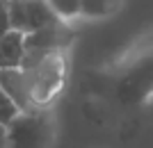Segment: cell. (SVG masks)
<instances>
[{
  "label": "cell",
  "instance_id": "obj_1",
  "mask_svg": "<svg viewBox=\"0 0 153 148\" xmlns=\"http://www.w3.org/2000/svg\"><path fill=\"white\" fill-rule=\"evenodd\" d=\"M21 68L27 77L32 107H53L69 84V48L25 50Z\"/></svg>",
  "mask_w": 153,
  "mask_h": 148
},
{
  "label": "cell",
  "instance_id": "obj_2",
  "mask_svg": "<svg viewBox=\"0 0 153 148\" xmlns=\"http://www.w3.org/2000/svg\"><path fill=\"white\" fill-rule=\"evenodd\" d=\"M7 128L5 148H53L57 137V121L51 107H32L19 112Z\"/></svg>",
  "mask_w": 153,
  "mask_h": 148
},
{
  "label": "cell",
  "instance_id": "obj_3",
  "mask_svg": "<svg viewBox=\"0 0 153 148\" xmlns=\"http://www.w3.org/2000/svg\"><path fill=\"white\" fill-rule=\"evenodd\" d=\"M7 16L9 27L21 32H32L57 23V16L51 12L46 0H7Z\"/></svg>",
  "mask_w": 153,
  "mask_h": 148
},
{
  "label": "cell",
  "instance_id": "obj_4",
  "mask_svg": "<svg viewBox=\"0 0 153 148\" xmlns=\"http://www.w3.org/2000/svg\"><path fill=\"white\" fill-rule=\"evenodd\" d=\"M0 87L7 96L12 98L21 112L32 110L30 103V91H27V77L23 68H0Z\"/></svg>",
  "mask_w": 153,
  "mask_h": 148
},
{
  "label": "cell",
  "instance_id": "obj_5",
  "mask_svg": "<svg viewBox=\"0 0 153 148\" xmlns=\"http://www.w3.org/2000/svg\"><path fill=\"white\" fill-rule=\"evenodd\" d=\"M25 57V32L7 30L0 34V68H19Z\"/></svg>",
  "mask_w": 153,
  "mask_h": 148
},
{
  "label": "cell",
  "instance_id": "obj_6",
  "mask_svg": "<svg viewBox=\"0 0 153 148\" xmlns=\"http://www.w3.org/2000/svg\"><path fill=\"white\" fill-rule=\"evenodd\" d=\"M126 5V0H82L80 5V18L85 21H103L119 14Z\"/></svg>",
  "mask_w": 153,
  "mask_h": 148
},
{
  "label": "cell",
  "instance_id": "obj_7",
  "mask_svg": "<svg viewBox=\"0 0 153 148\" xmlns=\"http://www.w3.org/2000/svg\"><path fill=\"white\" fill-rule=\"evenodd\" d=\"M48 7H51V12L57 16V21L62 23H76L80 18V5H82V0H46Z\"/></svg>",
  "mask_w": 153,
  "mask_h": 148
},
{
  "label": "cell",
  "instance_id": "obj_8",
  "mask_svg": "<svg viewBox=\"0 0 153 148\" xmlns=\"http://www.w3.org/2000/svg\"><path fill=\"white\" fill-rule=\"evenodd\" d=\"M19 112H21V110L16 107V103H14L12 98L2 91V87H0V125H7V123L12 121Z\"/></svg>",
  "mask_w": 153,
  "mask_h": 148
},
{
  "label": "cell",
  "instance_id": "obj_9",
  "mask_svg": "<svg viewBox=\"0 0 153 148\" xmlns=\"http://www.w3.org/2000/svg\"><path fill=\"white\" fill-rule=\"evenodd\" d=\"M9 30V16H7V0H0V34Z\"/></svg>",
  "mask_w": 153,
  "mask_h": 148
},
{
  "label": "cell",
  "instance_id": "obj_10",
  "mask_svg": "<svg viewBox=\"0 0 153 148\" xmlns=\"http://www.w3.org/2000/svg\"><path fill=\"white\" fill-rule=\"evenodd\" d=\"M5 141H7V128L0 125V148H5Z\"/></svg>",
  "mask_w": 153,
  "mask_h": 148
}]
</instances>
